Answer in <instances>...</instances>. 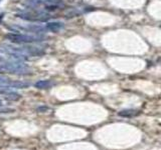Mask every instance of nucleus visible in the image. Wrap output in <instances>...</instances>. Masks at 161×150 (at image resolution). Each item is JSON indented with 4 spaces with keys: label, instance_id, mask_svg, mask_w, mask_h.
Masks as SVG:
<instances>
[{
    "label": "nucleus",
    "instance_id": "obj_1",
    "mask_svg": "<svg viewBox=\"0 0 161 150\" xmlns=\"http://www.w3.org/2000/svg\"><path fill=\"white\" fill-rule=\"evenodd\" d=\"M0 69L12 74L24 75L30 72V68L23 62L0 56Z\"/></svg>",
    "mask_w": 161,
    "mask_h": 150
},
{
    "label": "nucleus",
    "instance_id": "obj_2",
    "mask_svg": "<svg viewBox=\"0 0 161 150\" xmlns=\"http://www.w3.org/2000/svg\"><path fill=\"white\" fill-rule=\"evenodd\" d=\"M6 37L8 40H10L13 43L18 44H30L35 42L43 41V37L39 35H29V34H17V33H8L6 34Z\"/></svg>",
    "mask_w": 161,
    "mask_h": 150
},
{
    "label": "nucleus",
    "instance_id": "obj_3",
    "mask_svg": "<svg viewBox=\"0 0 161 150\" xmlns=\"http://www.w3.org/2000/svg\"><path fill=\"white\" fill-rule=\"evenodd\" d=\"M17 17L31 22H43L49 19V15L42 12H24L18 13Z\"/></svg>",
    "mask_w": 161,
    "mask_h": 150
},
{
    "label": "nucleus",
    "instance_id": "obj_4",
    "mask_svg": "<svg viewBox=\"0 0 161 150\" xmlns=\"http://www.w3.org/2000/svg\"><path fill=\"white\" fill-rule=\"evenodd\" d=\"M10 30H13L14 32L17 31H22V32H31L35 35H37L39 33H44L45 28L42 26H38V25H29V26H19V25H11L8 26Z\"/></svg>",
    "mask_w": 161,
    "mask_h": 150
},
{
    "label": "nucleus",
    "instance_id": "obj_5",
    "mask_svg": "<svg viewBox=\"0 0 161 150\" xmlns=\"http://www.w3.org/2000/svg\"><path fill=\"white\" fill-rule=\"evenodd\" d=\"M0 85H4V86H9L11 88H26L29 86V83L27 82H22V81H15V80L9 79L6 76L0 74Z\"/></svg>",
    "mask_w": 161,
    "mask_h": 150
},
{
    "label": "nucleus",
    "instance_id": "obj_6",
    "mask_svg": "<svg viewBox=\"0 0 161 150\" xmlns=\"http://www.w3.org/2000/svg\"><path fill=\"white\" fill-rule=\"evenodd\" d=\"M0 94L4 95V97L8 99V100H12V101H15V100H18L21 97V95L14 92L11 89V87L9 86H4V85H0Z\"/></svg>",
    "mask_w": 161,
    "mask_h": 150
},
{
    "label": "nucleus",
    "instance_id": "obj_7",
    "mask_svg": "<svg viewBox=\"0 0 161 150\" xmlns=\"http://www.w3.org/2000/svg\"><path fill=\"white\" fill-rule=\"evenodd\" d=\"M64 28V23L62 22H48L47 24V29L50 32L57 33Z\"/></svg>",
    "mask_w": 161,
    "mask_h": 150
},
{
    "label": "nucleus",
    "instance_id": "obj_8",
    "mask_svg": "<svg viewBox=\"0 0 161 150\" xmlns=\"http://www.w3.org/2000/svg\"><path fill=\"white\" fill-rule=\"evenodd\" d=\"M53 85V82L49 80H39L35 83V87L38 89H47Z\"/></svg>",
    "mask_w": 161,
    "mask_h": 150
},
{
    "label": "nucleus",
    "instance_id": "obj_9",
    "mask_svg": "<svg viewBox=\"0 0 161 150\" xmlns=\"http://www.w3.org/2000/svg\"><path fill=\"white\" fill-rule=\"evenodd\" d=\"M135 111H133V110H124V111H121L119 114L121 115V116H133V115L135 114L134 113Z\"/></svg>",
    "mask_w": 161,
    "mask_h": 150
},
{
    "label": "nucleus",
    "instance_id": "obj_10",
    "mask_svg": "<svg viewBox=\"0 0 161 150\" xmlns=\"http://www.w3.org/2000/svg\"><path fill=\"white\" fill-rule=\"evenodd\" d=\"M3 106V103H2V101H1V100H0V108H1Z\"/></svg>",
    "mask_w": 161,
    "mask_h": 150
},
{
    "label": "nucleus",
    "instance_id": "obj_11",
    "mask_svg": "<svg viewBox=\"0 0 161 150\" xmlns=\"http://www.w3.org/2000/svg\"><path fill=\"white\" fill-rule=\"evenodd\" d=\"M0 1H1V0H0Z\"/></svg>",
    "mask_w": 161,
    "mask_h": 150
}]
</instances>
